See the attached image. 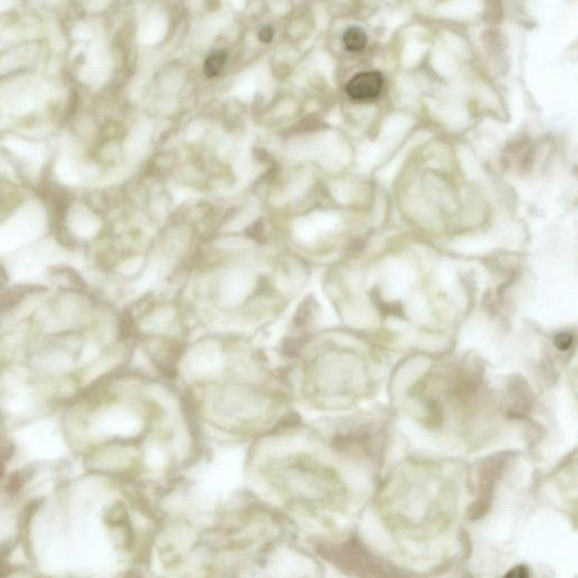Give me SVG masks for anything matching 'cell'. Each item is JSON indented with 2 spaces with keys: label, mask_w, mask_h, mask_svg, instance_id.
<instances>
[{
  "label": "cell",
  "mask_w": 578,
  "mask_h": 578,
  "mask_svg": "<svg viewBox=\"0 0 578 578\" xmlns=\"http://www.w3.org/2000/svg\"><path fill=\"white\" fill-rule=\"evenodd\" d=\"M5 558H3V555L0 553V577L1 576H6L8 574V567H7L6 563H5Z\"/></svg>",
  "instance_id": "7c38bea8"
},
{
  "label": "cell",
  "mask_w": 578,
  "mask_h": 578,
  "mask_svg": "<svg viewBox=\"0 0 578 578\" xmlns=\"http://www.w3.org/2000/svg\"><path fill=\"white\" fill-rule=\"evenodd\" d=\"M344 48L350 52H360L363 50L367 44V35L363 28L353 26L344 32Z\"/></svg>",
  "instance_id": "8992f818"
},
{
  "label": "cell",
  "mask_w": 578,
  "mask_h": 578,
  "mask_svg": "<svg viewBox=\"0 0 578 578\" xmlns=\"http://www.w3.org/2000/svg\"><path fill=\"white\" fill-rule=\"evenodd\" d=\"M259 39L263 43H269L273 39V28L271 26H263L259 32Z\"/></svg>",
  "instance_id": "30bf717a"
},
{
  "label": "cell",
  "mask_w": 578,
  "mask_h": 578,
  "mask_svg": "<svg viewBox=\"0 0 578 578\" xmlns=\"http://www.w3.org/2000/svg\"><path fill=\"white\" fill-rule=\"evenodd\" d=\"M324 557L350 575L364 577L391 575L388 568L357 539H350L340 546L325 549Z\"/></svg>",
  "instance_id": "6da1fadb"
},
{
  "label": "cell",
  "mask_w": 578,
  "mask_h": 578,
  "mask_svg": "<svg viewBox=\"0 0 578 578\" xmlns=\"http://www.w3.org/2000/svg\"><path fill=\"white\" fill-rule=\"evenodd\" d=\"M23 478H24V477H23L21 472H16L15 475H13L12 479H10V489L14 491H19L23 484H24V482H25V480Z\"/></svg>",
  "instance_id": "8fae6325"
},
{
  "label": "cell",
  "mask_w": 578,
  "mask_h": 578,
  "mask_svg": "<svg viewBox=\"0 0 578 578\" xmlns=\"http://www.w3.org/2000/svg\"><path fill=\"white\" fill-rule=\"evenodd\" d=\"M507 399H508V415L510 416L525 417L531 411L535 394L532 392L528 382L519 376H514L508 382L507 389Z\"/></svg>",
  "instance_id": "277c9868"
},
{
  "label": "cell",
  "mask_w": 578,
  "mask_h": 578,
  "mask_svg": "<svg viewBox=\"0 0 578 578\" xmlns=\"http://www.w3.org/2000/svg\"><path fill=\"white\" fill-rule=\"evenodd\" d=\"M507 577L525 578L528 577V569L526 566H516L514 568L510 569V572H507Z\"/></svg>",
  "instance_id": "9c48e42d"
},
{
  "label": "cell",
  "mask_w": 578,
  "mask_h": 578,
  "mask_svg": "<svg viewBox=\"0 0 578 578\" xmlns=\"http://www.w3.org/2000/svg\"><path fill=\"white\" fill-rule=\"evenodd\" d=\"M574 341H575L574 340V336L570 335L568 332H563V333H559L555 338V346L560 351H567L572 347Z\"/></svg>",
  "instance_id": "ba28073f"
},
{
  "label": "cell",
  "mask_w": 578,
  "mask_h": 578,
  "mask_svg": "<svg viewBox=\"0 0 578 578\" xmlns=\"http://www.w3.org/2000/svg\"><path fill=\"white\" fill-rule=\"evenodd\" d=\"M24 199L22 185L10 175L0 173V224L6 222Z\"/></svg>",
  "instance_id": "5b68a950"
},
{
  "label": "cell",
  "mask_w": 578,
  "mask_h": 578,
  "mask_svg": "<svg viewBox=\"0 0 578 578\" xmlns=\"http://www.w3.org/2000/svg\"><path fill=\"white\" fill-rule=\"evenodd\" d=\"M514 453L502 452L494 454L479 463L478 495L468 510V519L477 521L491 510L494 500L495 489L499 479L506 471Z\"/></svg>",
  "instance_id": "7a4b0ae2"
},
{
  "label": "cell",
  "mask_w": 578,
  "mask_h": 578,
  "mask_svg": "<svg viewBox=\"0 0 578 578\" xmlns=\"http://www.w3.org/2000/svg\"><path fill=\"white\" fill-rule=\"evenodd\" d=\"M227 58H229V54L226 51L217 50L211 52L209 56H207L206 61H205V67H203L205 75L209 79H213V77L219 75L223 72L224 67L226 66Z\"/></svg>",
  "instance_id": "52a82bcc"
},
{
  "label": "cell",
  "mask_w": 578,
  "mask_h": 578,
  "mask_svg": "<svg viewBox=\"0 0 578 578\" xmlns=\"http://www.w3.org/2000/svg\"><path fill=\"white\" fill-rule=\"evenodd\" d=\"M384 79L381 72H364L353 76L348 81L346 92L351 100L356 102L372 101L381 94Z\"/></svg>",
  "instance_id": "3957f363"
}]
</instances>
